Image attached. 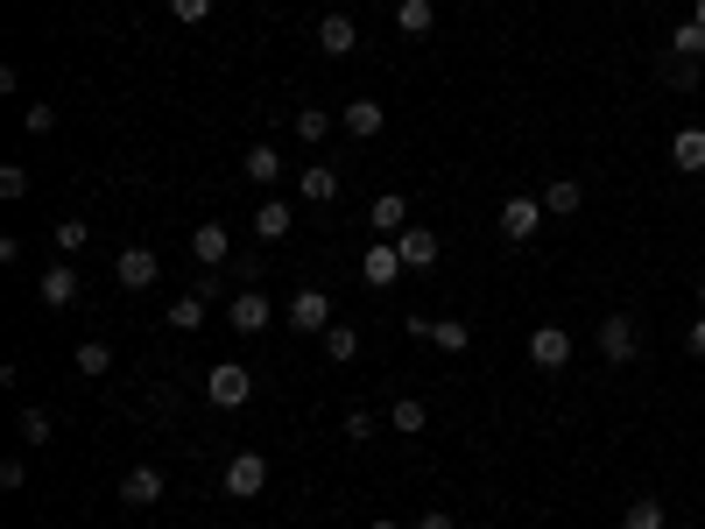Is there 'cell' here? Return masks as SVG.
I'll list each match as a JSON object with an SVG mask.
<instances>
[{"mask_svg": "<svg viewBox=\"0 0 705 529\" xmlns=\"http://www.w3.org/2000/svg\"><path fill=\"white\" fill-rule=\"evenodd\" d=\"M219 495H226V501L269 495V459H261V452H234V459H226V474H219Z\"/></svg>", "mask_w": 705, "mask_h": 529, "instance_id": "6da1fadb", "label": "cell"}, {"mask_svg": "<svg viewBox=\"0 0 705 529\" xmlns=\"http://www.w3.org/2000/svg\"><path fill=\"white\" fill-rule=\"evenodd\" d=\"M593 346H600V361H606V367H628V361H635V353H642V332H635V318H628V311L600 318Z\"/></svg>", "mask_w": 705, "mask_h": 529, "instance_id": "7a4b0ae2", "label": "cell"}, {"mask_svg": "<svg viewBox=\"0 0 705 529\" xmlns=\"http://www.w3.org/2000/svg\"><path fill=\"white\" fill-rule=\"evenodd\" d=\"M247 395H255V374H247L240 361H219L212 374H205V403L212 409H240Z\"/></svg>", "mask_w": 705, "mask_h": 529, "instance_id": "3957f363", "label": "cell"}, {"mask_svg": "<svg viewBox=\"0 0 705 529\" xmlns=\"http://www.w3.org/2000/svg\"><path fill=\"white\" fill-rule=\"evenodd\" d=\"M226 325H234L240 339L269 332V325H276V304H269V290H255V282H247V290L234 297V304H226Z\"/></svg>", "mask_w": 705, "mask_h": 529, "instance_id": "277c9868", "label": "cell"}, {"mask_svg": "<svg viewBox=\"0 0 705 529\" xmlns=\"http://www.w3.org/2000/svg\"><path fill=\"white\" fill-rule=\"evenodd\" d=\"M543 219H550V212H543V198H501V212H494V226H501L516 248H522V240H537V226H543Z\"/></svg>", "mask_w": 705, "mask_h": 529, "instance_id": "5b68a950", "label": "cell"}, {"mask_svg": "<svg viewBox=\"0 0 705 529\" xmlns=\"http://www.w3.org/2000/svg\"><path fill=\"white\" fill-rule=\"evenodd\" d=\"M190 255H198V269H226V261H234V226L205 219L198 234H190Z\"/></svg>", "mask_w": 705, "mask_h": 529, "instance_id": "8992f818", "label": "cell"}, {"mask_svg": "<svg viewBox=\"0 0 705 529\" xmlns=\"http://www.w3.org/2000/svg\"><path fill=\"white\" fill-rule=\"evenodd\" d=\"M360 282H367V290H388V282H403V248H395V240H374V248L360 255Z\"/></svg>", "mask_w": 705, "mask_h": 529, "instance_id": "52a82bcc", "label": "cell"}, {"mask_svg": "<svg viewBox=\"0 0 705 529\" xmlns=\"http://www.w3.org/2000/svg\"><path fill=\"white\" fill-rule=\"evenodd\" d=\"M156 276H163V261L148 248H121V255H113V282H121V290H156Z\"/></svg>", "mask_w": 705, "mask_h": 529, "instance_id": "ba28073f", "label": "cell"}, {"mask_svg": "<svg viewBox=\"0 0 705 529\" xmlns=\"http://www.w3.org/2000/svg\"><path fill=\"white\" fill-rule=\"evenodd\" d=\"M290 325H297V332H325V325H332V290L303 282V290L290 297Z\"/></svg>", "mask_w": 705, "mask_h": 529, "instance_id": "9c48e42d", "label": "cell"}, {"mask_svg": "<svg viewBox=\"0 0 705 529\" xmlns=\"http://www.w3.org/2000/svg\"><path fill=\"white\" fill-rule=\"evenodd\" d=\"M409 339H431L437 353H466L473 325H459V318H409Z\"/></svg>", "mask_w": 705, "mask_h": 529, "instance_id": "30bf717a", "label": "cell"}, {"mask_svg": "<svg viewBox=\"0 0 705 529\" xmlns=\"http://www.w3.org/2000/svg\"><path fill=\"white\" fill-rule=\"evenodd\" d=\"M529 361H537L543 374L571 367V332L564 325H537V332H529Z\"/></svg>", "mask_w": 705, "mask_h": 529, "instance_id": "8fae6325", "label": "cell"}, {"mask_svg": "<svg viewBox=\"0 0 705 529\" xmlns=\"http://www.w3.org/2000/svg\"><path fill=\"white\" fill-rule=\"evenodd\" d=\"M318 50H325V56H353L360 50V29H353L346 8H332L325 22H318Z\"/></svg>", "mask_w": 705, "mask_h": 529, "instance_id": "7c38bea8", "label": "cell"}, {"mask_svg": "<svg viewBox=\"0 0 705 529\" xmlns=\"http://www.w3.org/2000/svg\"><path fill=\"white\" fill-rule=\"evenodd\" d=\"M656 79L671 85V92H698V85H705V64H698V56H677V50H663V56H656Z\"/></svg>", "mask_w": 705, "mask_h": 529, "instance_id": "4fadbf2b", "label": "cell"}, {"mask_svg": "<svg viewBox=\"0 0 705 529\" xmlns=\"http://www.w3.org/2000/svg\"><path fill=\"white\" fill-rule=\"evenodd\" d=\"M367 219H374V240H395L409 226V198L403 191H381L374 205H367Z\"/></svg>", "mask_w": 705, "mask_h": 529, "instance_id": "5bb4252c", "label": "cell"}, {"mask_svg": "<svg viewBox=\"0 0 705 529\" xmlns=\"http://www.w3.org/2000/svg\"><path fill=\"white\" fill-rule=\"evenodd\" d=\"M297 198H303V205H332V198H339V169H332V163H303Z\"/></svg>", "mask_w": 705, "mask_h": 529, "instance_id": "9a60e30c", "label": "cell"}, {"mask_svg": "<svg viewBox=\"0 0 705 529\" xmlns=\"http://www.w3.org/2000/svg\"><path fill=\"white\" fill-rule=\"evenodd\" d=\"M395 248H403V269H431V261H437V234H431V226H403V234H395Z\"/></svg>", "mask_w": 705, "mask_h": 529, "instance_id": "2e32d148", "label": "cell"}, {"mask_svg": "<svg viewBox=\"0 0 705 529\" xmlns=\"http://www.w3.org/2000/svg\"><path fill=\"white\" fill-rule=\"evenodd\" d=\"M381 121H388V113H381V100H346V113H339V127H346L353 142H374Z\"/></svg>", "mask_w": 705, "mask_h": 529, "instance_id": "e0dca14e", "label": "cell"}, {"mask_svg": "<svg viewBox=\"0 0 705 529\" xmlns=\"http://www.w3.org/2000/svg\"><path fill=\"white\" fill-rule=\"evenodd\" d=\"M297 226V205H282V198H261L255 205V240H282Z\"/></svg>", "mask_w": 705, "mask_h": 529, "instance_id": "ac0fdd59", "label": "cell"}, {"mask_svg": "<svg viewBox=\"0 0 705 529\" xmlns=\"http://www.w3.org/2000/svg\"><path fill=\"white\" fill-rule=\"evenodd\" d=\"M121 501L127 508H156L163 501V474H156V466H135V474L121 480Z\"/></svg>", "mask_w": 705, "mask_h": 529, "instance_id": "d6986e66", "label": "cell"}, {"mask_svg": "<svg viewBox=\"0 0 705 529\" xmlns=\"http://www.w3.org/2000/svg\"><path fill=\"white\" fill-rule=\"evenodd\" d=\"M388 431H403V438H424V431H431V409H424V395H395V409H388Z\"/></svg>", "mask_w": 705, "mask_h": 529, "instance_id": "ffe728a7", "label": "cell"}, {"mask_svg": "<svg viewBox=\"0 0 705 529\" xmlns=\"http://www.w3.org/2000/svg\"><path fill=\"white\" fill-rule=\"evenodd\" d=\"M671 163L684 169V177H698V169H705V127H677V135H671Z\"/></svg>", "mask_w": 705, "mask_h": 529, "instance_id": "44dd1931", "label": "cell"}, {"mask_svg": "<svg viewBox=\"0 0 705 529\" xmlns=\"http://www.w3.org/2000/svg\"><path fill=\"white\" fill-rule=\"evenodd\" d=\"M205 311H212V297H205V290H184L177 304H169L163 325H169V332H198V325H205Z\"/></svg>", "mask_w": 705, "mask_h": 529, "instance_id": "7402d4cb", "label": "cell"}, {"mask_svg": "<svg viewBox=\"0 0 705 529\" xmlns=\"http://www.w3.org/2000/svg\"><path fill=\"white\" fill-rule=\"evenodd\" d=\"M579 205H585L579 177H550V184H543V212H550V219H571V212H579Z\"/></svg>", "mask_w": 705, "mask_h": 529, "instance_id": "603a6c76", "label": "cell"}, {"mask_svg": "<svg viewBox=\"0 0 705 529\" xmlns=\"http://www.w3.org/2000/svg\"><path fill=\"white\" fill-rule=\"evenodd\" d=\"M621 529H671V516H663V495H635L621 508Z\"/></svg>", "mask_w": 705, "mask_h": 529, "instance_id": "cb8c5ba5", "label": "cell"}, {"mask_svg": "<svg viewBox=\"0 0 705 529\" xmlns=\"http://www.w3.org/2000/svg\"><path fill=\"white\" fill-rule=\"evenodd\" d=\"M240 177H247V184H276V177H282V156H276L269 142H255V148L240 156Z\"/></svg>", "mask_w": 705, "mask_h": 529, "instance_id": "d4e9b609", "label": "cell"}, {"mask_svg": "<svg viewBox=\"0 0 705 529\" xmlns=\"http://www.w3.org/2000/svg\"><path fill=\"white\" fill-rule=\"evenodd\" d=\"M79 304V269H43V311Z\"/></svg>", "mask_w": 705, "mask_h": 529, "instance_id": "484cf974", "label": "cell"}, {"mask_svg": "<svg viewBox=\"0 0 705 529\" xmlns=\"http://www.w3.org/2000/svg\"><path fill=\"white\" fill-rule=\"evenodd\" d=\"M395 29H403V35H431L437 29V0H403V8H395Z\"/></svg>", "mask_w": 705, "mask_h": 529, "instance_id": "4316f807", "label": "cell"}, {"mask_svg": "<svg viewBox=\"0 0 705 529\" xmlns=\"http://www.w3.org/2000/svg\"><path fill=\"white\" fill-rule=\"evenodd\" d=\"M318 339H325V361H332V367H346V361H360V332H353V325H325V332H318Z\"/></svg>", "mask_w": 705, "mask_h": 529, "instance_id": "83f0119b", "label": "cell"}, {"mask_svg": "<svg viewBox=\"0 0 705 529\" xmlns=\"http://www.w3.org/2000/svg\"><path fill=\"white\" fill-rule=\"evenodd\" d=\"M663 50H677V56H698V64H705V29H698V22H671V35H663Z\"/></svg>", "mask_w": 705, "mask_h": 529, "instance_id": "f1b7e54d", "label": "cell"}, {"mask_svg": "<svg viewBox=\"0 0 705 529\" xmlns=\"http://www.w3.org/2000/svg\"><path fill=\"white\" fill-rule=\"evenodd\" d=\"M106 367H113V346H106V339H85V346H79V374H92V382H100Z\"/></svg>", "mask_w": 705, "mask_h": 529, "instance_id": "f546056e", "label": "cell"}, {"mask_svg": "<svg viewBox=\"0 0 705 529\" xmlns=\"http://www.w3.org/2000/svg\"><path fill=\"white\" fill-rule=\"evenodd\" d=\"M325 135H332V113L325 106H303L297 113V142H325Z\"/></svg>", "mask_w": 705, "mask_h": 529, "instance_id": "4dcf8cb0", "label": "cell"}, {"mask_svg": "<svg viewBox=\"0 0 705 529\" xmlns=\"http://www.w3.org/2000/svg\"><path fill=\"white\" fill-rule=\"evenodd\" d=\"M50 409H22V445H50Z\"/></svg>", "mask_w": 705, "mask_h": 529, "instance_id": "1f68e13d", "label": "cell"}, {"mask_svg": "<svg viewBox=\"0 0 705 529\" xmlns=\"http://www.w3.org/2000/svg\"><path fill=\"white\" fill-rule=\"evenodd\" d=\"M85 240H92V226H85V219H56V248H64V255H79Z\"/></svg>", "mask_w": 705, "mask_h": 529, "instance_id": "d6a6232c", "label": "cell"}, {"mask_svg": "<svg viewBox=\"0 0 705 529\" xmlns=\"http://www.w3.org/2000/svg\"><path fill=\"white\" fill-rule=\"evenodd\" d=\"M0 198H29V169L22 163H0Z\"/></svg>", "mask_w": 705, "mask_h": 529, "instance_id": "836d02e7", "label": "cell"}, {"mask_svg": "<svg viewBox=\"0 0 705 529\" xmlns=\"http://www.w3.org/2000/svg\"><path fill=\"white\" fill-rule=\"evenodd\" d=\"M169 14H177V22H190V29H198V22H212V0H169Z\"/></svg>", "mask_w": 705, "mask_h": 529, "instance_id": "e575fe53", "label": "cell"}, {"mask_svg": "<svg viewBox=\"0 0 705 529\" xmlns=\"http://www.w3.org/2000/svg\"><path fill=\"white\" fill-rule=\"evenodd\" d=\"M22 121H29V135H50V127H56V106H50V100H35Z\"/></svg>", "mask_w": 705, "mask_h": 529, "instance_id": "d590c367", "label": "cell"}, {"mask_svg": "<svg viewBox=\"0 0 705 529\" xmlns=\"http://www.w3.org/2000/svg\"><path fill=\"white\" fill-rule=\"evenodd\" d=\"M684 353H692V361H705V311L684 325Z\"/></svg>", "mask_w": 705, "mask_h": 529, "instance_id": "8d00e7d4", "label": "cell"}, {"mask_svg": "<svg viewBox=\"0 0 705 529\" xmlns=\"http://www.w3.org/2000/svg\"><path fill=\"white\" fill-rule=\"evenodd\" d=\"M0 487H29V466L22 459H0Z\"/></svg>", "mask_w": 705, "mask_h": 529, "instance_id": "74e56055", "label": "cell"}, {"mask_svg": "<svg viewBox=\"0 0 705 529\" xmlns=\"http://www.w3.org/2000/svg\"><path fill=\"white\" fill-rule=\"evenodd\" d=\"M346 438H374V417H367V409H346Z\"/></svg>", "mask_w": 705, "mask_h": 529, "instance_id": "f35d334b", "label": "cell"}, {"mask_svg": "<svg viewBox=\"0 0 705 529\" xmlns=\"http://www.w3.org/2000/svg\"><path fill=\"white\" fill-rule=\"evenodd\" d=\"M416 529H459V522H452V516H445V508H431V516H424V522H416Z\"/></svg>", "mask_w": 705, "mask_h": 529, "instance_id": "ab89813d", "label": "cell"}, {"mask_svg": "<svg viewBox=\"0 0 705 529\" xmlns=\"http://www.w3.org/2000/svg\"><path fill=\"white\" fill-rule=\"evenodd\" d=\"M692 22H698V29H705V0H692Z\"/></svg>", "mask_w": 705, "mask_h": 529, "instance_id": "60d3db41", "label": "cell"}, {"mask_svg": "<svg viewBox=\"0 0 705 529\" xmlns=\"http://www.w3.org/2000/svg\"><path fill=\"white\" fill-rule=\"evenodd\" d=\"M367 529H403V522H388V516H381V522H367Z\"/></svg>", "mask_w": 705, "mask_h": 529, "instance_id": "b9f144b4", "label": "cell"}, {"mask_svg": "<svg viewBox=\"0 0 705 529\" xmlns=\"http://www.w3.org/2000/svg\"><path fill=\"white\" fill-rule=\"evenodd\" d=\"M698 311H705V276H698Z\"/></svg>", "mask_w": 705, "mask_h": 529, "instance_id": "7bdbcfd3", "label": "cell"}]
</instances>
